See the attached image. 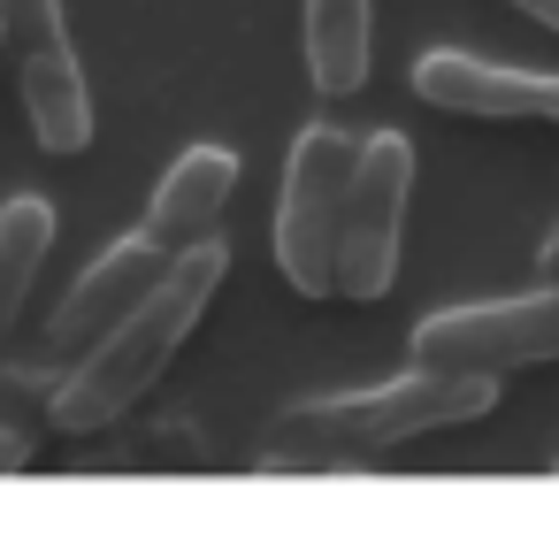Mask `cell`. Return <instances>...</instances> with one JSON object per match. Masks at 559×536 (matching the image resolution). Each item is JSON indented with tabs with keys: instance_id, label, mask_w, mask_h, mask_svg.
<instances>
[{
	"instance_id": "cell-1",
	"label": "cell",
	"mask_w": 559,
	"mask_h": 536,
	"mask_svg": "<svg viewBox=\"0 0 559 536\" xmlns=\"http://www.w3.org/2000/svg\"><path fill=\"white\" fill-rule=\"evenodd\" d=\"M223 276H230V253L207 238V246H192V253H177L169 269H162V284L108 330V337H93L85 345V360L70 368V383L55 391V429L62 437H100L108 421H123L162 376H169V360L185 353V337L200 330V314L215 307V291H223Z\"/></svg>"
},
{
	"instance_id": "cell-2",
	"label": "cell",
	"mask_w": 559,
	"mask_h": 536,
	"mask_svg": "<svg viewBox=\"0 0 559 536\" xmlns=\"http://www.w3.org/2000/svg\"><path fill=\"white\" fill-rule=\"evenodd\" d=\"M506 398V376H475V368H406L376 391H345V398H292L269 429L261 452L269 460H353V452H391L460 421H483Z\"/></svg>"
},
{
	"instance_id": "cell-3",
	"label": "cell",
	"mask_w": 559,
	"mask_h": 536,
	"mask_svg": "<svg viewBox=\"0 0 559 536\" xmlns=\"http://www.w3.org/2000/svg\"><path fill=\"white\" fill-rule=\"evenodd\" d=\"M353 162H360V139L337 123H314L292 146L284 207H276V269L299 299H337V223H345Z\"/></svg>"
},
{
	"instance_id": "cell-4",
	"label": "cell",
	"mask_w": 559,
	"mask_h": 536,
	"mask_svg": "<svg viewBox=\"0 0 559 536\" xmlns=\"http://www.w3.org/2000/svg\"><path fill=\"white\" fill-rule=\"evenodd\" d=\"M406 192H414V146L399 131L360 139V162H353V184H345V223H337V299L376 307L399 284Z\"/></svg>"
},
{
	"instance_id": "cell-5",
	"label": "cell",
	"mask_w": 559,
	"mask_h": 536,
	"mask_svg": "<svg viewBox=\"0 0 559 536\" xmlns=\"http://www.w3.org/2000/svg\"><path fill=\"white\" fill-rule=\"evenodd\" d=\"M559 360V284L528 299H483V307H444L414 330V368H475V376H513Z\"/></svg>"
},
{
	"instance_id": "cell-6",
	"label": "cell",
	"mask_w": 559,
	"mask_h": 536,
	"mask_svg": "<svg viewBox=\"0 0 559 536\" xmlns=\"http://www.w3.org/2000/svg\"><path fill=\"white\" fill-rule=\"evenodd\" d=\"M414 93L444 116H483V123H559V78L544 70H513V62H483V55H421L414 62Z\"/></svg>"
},
{
	"instance_id": "cell-7",
	"label": "cell",
	"mask_w": 559,
	"mask_h": 536,
	"mask_svg": "<svg viewBox=\"0 0 559 536\" xmlns=\"http://www.w3.org/2000/svg\"><path fill=\"white\" fill-rule=\"evenodd\" d=\"M169 261H177V253H162L146 230H139V238H116V246L78 276V291L62 299L55 337H62V345H93V337H108V330H116V322H123L154 284H162V269H169Z\"/></svg>"
},
{
	"instance_id": "cell-8",
	"label": "cell",
	"mask_w": 559,
	"mask_h": 536,
	"mask_svg": "<svg viewBox=\"0 0 559 536\" xmlns=\"http://www.w3.org/2000/svg\"><path fill=\"white\" fill-rule=\"evenodd\" d=\"M230 192H238V154H230V146H192V154H177V169L154 184L146 238H154L162 253L207 246L215 223H223V207H230Z\"/></svg>"
},
{
	"instance_id": "cell-9",
	"label": "cell",
	"mask_w": 559,
	"mask_h": 536,
	"mask_svg": "<svg viewBox=\"0 0 559 536\" xmlns=\"http://www.w3.org/2000/svg\"><path fill=\"white\" fill-rule=\"evenodd\" d=\"M24 116H32V139L62 162L93 146V93H85V62L70 39L24 47Z\"/></svg>"
},
{
	"instance_id": "cell-10",
	"label": "cell",
	"mask_w": 559,
	"mask_h": 536,
	"mask_svg": "<svg viewBox=\"0 0 559 536\" xmlns=\"http://www.w3.org/2000/svg\"><path fill=\"white\" fill-rule=\"evenodd\" d=\"M376 62V0H307V78L322 100H353Z\"/></svg>"
},
{
	"instance_id": "cell-11",
	"label": "cell",
	"mask_w": 559,
	"mask_h": 536,
	"mask_svg": "<svg viewBox=\"0 0 559 536\" xmlns=\"http://www.w3.org/2000/svg\"><path fill=\"white\" fill-rule=\"evenodd\" d=\"M47 253H55V207L47 200H9L0 207V353L16 337V314H24Z\"/></svg>"
},
{
	"instance_id": "cell-12",
	"label": "cell",
	"mask_w": 559,
	"mask_h": 536,
	"mask_svg": "<svg viewBox=\"0 0 559 536\" xmlns=\"http://www.w3.org/2000/svg\"><path fill=\"white\" fill-rule=\"evenodd\" d=\"M0 24H9V47H47V39H70L62 32V0H0Z\"/></svg>"
},
{
	"instance_id": "cell-13",
	"label": "cell",
	"mask_w": 559,
	"mask_h": 536,
	"mask_svg": "<svg viewBox=\"0 0 559 536\" xmlns=\"http://www.w3.org/2000/svg\"><path fill=\"white\" fill-rule=\"evenodd\" d=\"M24 460H32V437L0 421V475H9V467H24Z\"/></svg>"
},
{
	"instance_id": "cell-14",
	"label": "cell",
	"mask_w": 559,
	"mask_h": 536,
	"mask_svg": "<svg viewBox=\"0 0 559 536\" xmlns=\"http://www.w3.org/2000/svg\"><path fill=\"white\" fill-rule=\"evenodd\" d=\"M513 9H521L528 24H544V32H559V0H513Z\"/></svg>"
},
{
	"instance_id": "cell-15",
	"label": "cell",
	"mask_w": 559,
	"mask_h": 536,
	"mask_svg": "<svg viewBox=\"0 0 559 536\" xmlns=\"http://www.w3.org/2000/svg\"><path fill=\"white\" fill-rule=\"evenodd\" d=\"M0 55H9V24H0Z\"/></svg>"
}]
</instances>
